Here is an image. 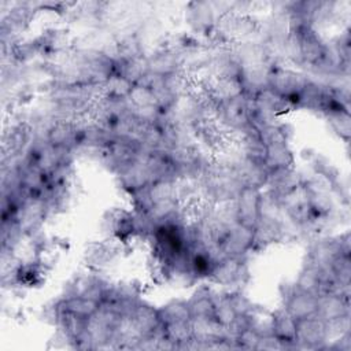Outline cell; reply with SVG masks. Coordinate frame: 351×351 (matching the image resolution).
<instances>
[{"label": "cell", "mask_w": 351, "mask_h": 351, "mask_svg": "<svg viewBox=\"0 0 351 351\" xmlns=\"http://www.w3.org/2000/svg\"><path fill=\"white\" fill-rule=\"evenodd\" d=\"M328 351H351V330L332 339V343H326L325 348Z\"/></svg>", "instance_id": "cell-35"}, {"label": "cell", "mask_w": 351, "mask_h": 351, "mask_svg": "<svg viewBox=\"0 0 351 351\" xmlns=\"http://www.w3.org/2000/svg\"><path fill=\"white\" fill-rule=\"evenodd\" d=\"M300 41V69L310 71L317 66L326 52L328 43L317 33L315 29L307 30L302 34H296Z\"/></svg>", "instance_id": "cell-19"}, {"label": "cell", "mask_w": 351, "mask_h": 351, "mask_svg": "<svg viewBox=\"0 0 351 351\" xmlns=\"http://www.w3.org/2000/svg\"><path fill=\"white\" fill-rule=\"evenodd\" d=\"M251 278L248 256H222L217 261L208 281L230 291H241Z\"/></svg>", "instance_id": "cell-2"}, {"label": "cell", "mask_w": 351, "mask_h": 351, "mask_svg": "<svg viewBox=\"0 0 351 351\" xmlns=\"http://www.w3.org/2000/svg\"><path fill=\"white\" fill-rule=\"evenodd\" d=\"M114 62H115V74L125 77L133 85H137L148 73L147 55L130 58V59L117 58L114 59Z\"/></svg>", "instance_id": "cell-23"}, {"label": "cell", "mask_w": 351, "mask_h": 351, "mask_svg": "<svg viewBox=\"0 0 351 351\" xmlns=\"http://www.w3.org/2000/svg\"><path fill=\"white\" fill-rule=\"evenodd\" d=\"M310 78L311 77L307 73L296 71L276 63L269 73L267 89L282 99L291 110H295L298 97L308 84Z\"/></svg>", "instance_id": "cell-1"}, {"label": "cell", "mask_w": 351, "mask_h": 351, "mask_svg": "<svg viewBox=\"0 0 351 351\" xmlns=\"http://www.w3.org/2000/svg\"><path fill=\"white\" fill-rule=\"evenodd\" d=\"M16 219L23 234L29 239L34 233L43 230L44 223L49 219L47 202L43 197H26L18 211Z\"/></svg>", "instance_id": "cell-8"}, {"label": "cell", "mask_w": 351, "mask_h": 351, "mask_svg": "<svg viewBox=\"0 0 351 351\" xmlns=\"http://www.w3.org/2000/svg\"><path fill=\"white\" fill-rule=\"evenodd\" d=\"M332 129V132L341 138L344 143L350 141L351 137V115L350 110H339L333 111L324 117Z\"/></svg>", "instance_id": "cell-31"}, {"label": "cell", "mask_w": 351, "mask_h": 351, "mask_svg": "<svg viewBox=\"0 0 351 351\" xmlns=\"http://www.w3.org/2000/svg\"><path fill=\"white\" fill-rule=\"evenodd\" d=\"M299 291L319 296L322 293V276L321 270L310 263H303L298 278L293 281Z\"/></svg>", "instance_id": "cell-26"}, {"label": "cell", "mask_w": 351, "mask_h": 351, "mask_svg": "<svg viewBox=\"0 0 351 351\" xmlns=\"http://www.w3.org/2000/svg\"><path fill=\"white\" fill-rule=\"evenodd\" d=\"M184 59L182 56L169 47H162L147 55V67L148 73L155 77H169L176 73L184 71Z\"/></svg>", "instance_id": "cell-16"}, {"label": "cell", "mask_w": 351, "mask_h": 351, "mask_svg": "<svg viewBox=\"0 0 351 351\" xmlns=\"http://www.w3.org/2000/svg\"><path fill=\"white\" fill-rule=\"evenodd\" d=\"M329 341L328 325L317 315L296 321V339L292 350H324Z\"/></svg>", "instance_id": "cell-7"}, {"label": "cell", "mask_w": 351, "mask_h": 351, "mask_svg": "<svg viewBox=\"0 0 351 351\" xmlns=\"http://www.w3.org/2000/svg\"><path fill=\"white\" fill-rule=\"evenodd\" d=\"M123 244L103 239L100 241H90L84 252V261L89 270L100 271L114 263V261L121 254Z\"/></svg>", "instance_id": "cell-10"}, {"label": "cell", "mask_w": 351, "mask_h": 351, "mask_svg": "<svg viewBox=\"0 0 351 351\" xmlns=\"http://www.w3.org/2000/svg\"><path fill=\"white\" fill-rule=\"evenodd\" d=\"M302 156L310 163L313 173L326 181L329 186L341 177L339 169L326 156L310 149L306 151V154H302Z\"/></svg>", "instance_id": "cell-24"}, {"label": "cell", "mask_w": 351, "mask_h": 351, "mask_svg": "<svg viewBox=\"0 0 351 351\" xmlns=\"http://www.w3.org/2000/svg\"><path fill=\"white\" fill-rule=\"evenodd\" d=\"M133 86L134 85L130 81H128L125 77L119 74H112L101 86L100 96L114 99V100H125L129 97Z\"/></svg>", "instance_id": "cell-29"}, {"label": "cell", "mask_w": 351, "mask_h": 351, "mask_svg": "<svg viewBox=\"0 0 351 351\" xmlns=\"http://www.w3.org/2000/svg\"><path fill=\"white\" fill-rule=\"evenodd\" d=\"M217 10L213 3L192 1L186 4L185 19L191 29L202 36H213L217 29Z\"/></svg>", "instance_id": "cell-11"}, {"label": "cell", "mask_w": 351, "mask_h": 351, "mask_svg": "<svg viewBox=\"0 0 351 351\" xmlns=\"http://www.w3.org/2000/svg\"><path fill=\"white\" fill-rule=\"evenodd\" d=\"M254 230L240 223H233L219 247L221 256L244 258L252 252Z\"/></svg>", "instance_id": "cell-15"}, {"label": "cell", "mask_w": 351, "mask_h": 351, "mask_svg": "<svg viewBox=\"0 0 351 351\" xmlns=\"http://www.w3.org/2000/svg\"><path fill=\"white\" fill-rule=\"evenodd\" d=\"M340 251L344 255H351V234L350 232H344L337 236Z\"/></svg>", "instance_id": "cell-37"}, {"label": "cell", "mask_w": 351, "mask_h": 351, "mask_svg": "<svg viewBox=\"0 0 351 351\" xmlns=\"http://www.w3.org/2000/svg\"><path fill=\"white\" fill-rule=\"evenodd\" d=\"M118 186L128 195H133L152 184V178L141 158L134 159L115 174Z\"/></svg>", "instance_id": "cell-14"}, {"label": "cell", "mask_w": 351, "mask_h": 351, "mask_svg": "<svg viewBox=\"0 0 351 351\" xmlns=\"http://www.w3.org/2000/svg\"><path fill=\"white\" fill-rule=\"evenodd\" d=\"M214 119L223 132H230L234 137L251 126L248 111V96L243 95L236 99L221 103L214 114Z\"/></svg>", "instance_id": "cell-3"}, {"label": "cell", "mask_w": 351, "mask_h": 351, "mask_svg": "<svg viewBox=\"0 0 351 351\" xmlns=\"http://www.w3.org/2000/svg\"><path fill=\"white\" fill-rule=\"evenodd\" d=\"M128 100L132 104L133 110H144V108H149V107L156 106L152 90L149 88L144 86V85H140V84L133 86Z\"/></svg>", "instance_id": "cell-33"}, {"label": "cell", "mask_w": 351, "mask_h": 351, "mask_svg": "<svg viewBox=\"0 0 351 351\" xmlns=\"http://www.w3.org/2000/svg\"><path fill=\"white\" fill-rule=\"evenodd\" d=\"M232 204L237 223L254 229L261 217L262 189L244 186Z\"/></svg>", "instance_id": "cell-9"}, {"label": "cell", "mask_w": 351, "mask_h": 351, "mask_svg": "<svg viewBox=\"0 0 351 351\" xmlns=\"http://www.w3.org/2000/svg\"><path fill=\"white\" fill-rule=\"evenodd\" d=\"M269 324L271 333L284 344V350H292L296 339V319L281 307L270 314Z\"/></svg>", "instance_id": "cell-20"}, {"label": "cell", "mask_w": 351, "mask_h": 351, "mask_svg": "<svg viewBox=\"0 0 351 351\" xmlns=\"http://www.w3.org/2000/svg\"><path fill=\"white\" fill-rule=\"evenodd\" d=\"M158 313L163 325L169 322L191 319L188 302L184 299H173L165 303L163 306L158 307Z\"/></svg>", "instance_id": "cell-28"}, {"label": "cell", "mask_w": 351, "mask_h": 351, "mask_svg": "<svg viewBox=\"0 0 351 351\" xmlns=\"http://www.w3.org/2000/svg\"><path fill=\"white\" fill-rule=\"evenodd\" d=\"M302 184L303 173L296 170V167L276 170L269 173L266 192H269L271 196L281 202L284 197L302 188Z\"/></svg>", "instance_id": "cell-17"}, {"label": "cell", "mask_w": 351, "mask_h": 351, "mask_svg": "<svg viewBox=\"0 0 351 351\" xmlns=\"http://www.w3.org/2000/svg\"><path fill=\"white\" fill-rule=\"evenodd\" d=\"M256 350H269V351L284 350V344L271 332H269V333H262L261 335Z\"/></svg>", "instance_id": "cell-36"}, {"label": "cell", "mask_w": 351, "mask_h": 351, "mask_svg": "<svg viewBox=\"0 0 351 351\" xmlns=\"http://www.w3.org/2000/svg\"><path fill=\"white\" fill-rule=\"evenodd\" d=\"M100 229L104 239L128 245L136 239L133 211L121 207L108 208L101 217Z\"/></svg>", "instance_id": "cell-4"}, {"label": "cell", "mask_w": 351, "mask_h": 351, "mask_svg": "<svg viewBox=\"0 0 351 351\" xmlns=\"http://www.w3.org/2000/svg\"><path fill=\"white\" fill-rule=\"evenodd\" d=\"M58 302H59L63 311L70 313V314L77 315V317H81V318L92 317L100 307L99 302L84 298V296H80V295L69 296V298H64V296L59 295Z\"/></svg>", "instance_id": "cell-25"}, {"label": "cell", "mask_w": 351, "mask_h": 351, "mask_svg": "<svg viewBox=\"0 0 351 351\" xmlns=\"http://www.w3.org/2000/svg\"><path fill=\"white\" fill-rule=\"evenodd\" d=\"M263 163L270 171L295 167V155L289 147V143H271L266 145Z\"/></svg>", "instance_id": "cell-22"}, {"label": "cell", "mask_w": 351, "mask_h": 351, "mask_svg": "<svg viewBox=\"0 0 351 351\" xmlns=\"http://www.w3.org/2000/svg\"><path fill=\"white\" fill-rule=\"evenodd\" d=\"M281 307L296 321L315 315L318 296L299 291L293 282L284 281L278 287Z\"/></svg>", "instance_id": "cell-5"}, {"label": "cell", "mask_w": 351, "mask_h": 351, "mask_svg": "<svg viewBox=\"0 0 351 351\" xmlns=\"http://www.w3.org/2000/svg\"><path fill=\"white\" fill-rule=\"evenodd\" d=\"M254 244L252 252L259 254L269 247L282 243L288 239L289 230L284 218L261 214L256 225L254 226Z\"/></svg>", "instance_id": "cell-6"}, {"label": "cell", "mask_w": 351, "mask_h": 351, "mask_svg": "<svg viewBox=\"0 0 351 351\" xmlns=\"http://www.w3.org/2000/svg\"><path fill=\"white\" fill-rule=\"evenodd\" d=\"M339 255H341V251L337 236H318L310 243L304 263L318 269H328Z\"/></svg>", "instance_id": "cell-13"}, {"label": "cell", "mask_w": 351, "mask_h": 351, "mask_svg": "<svg viewBox=\"0 0 351 351\" xmlns=\"http://www.w3.org/2000/svg\"><path fill=\"white\" fill-rule=\"evenodd\" d=\"M128 319L136 335L140 337V340L143 337L163 330L165 326L159 318L158 307H154L152 304L147 303L143 299L137 303V306L134 307L133 313L128 317Z\"/></svg>", "instance_id": "cell-12"}, {"label": "cell", "mask_w": 351, "mask_h": 351, "mask_svg": "<svg viewBox=\"0 0 351 351\" xmlns=\"http://www.w3.org/2000/svg\"><path fill=\"white\" fill-rule=\"evenodd\" d=\"M228 298L237 313V315H258L261 308L250 298H247L241 291H226Z\"/></svg>", "instance_id": "cell-32"}, {"label": "cell", "mask_w": 351, "mask_h": 351, "mask_svg": "<svg viewBox=\"0 0 351 351\" xmlns=\"http://www.w3.org/2000/svg\"><path fill=\"white\" fill-rule=\"evenodd\" d=\"M163 332L165 336L174 343L176 350H185L186 344L193 339L191 319L165 324Z\"/></svg>", "instance_id": "cell-27"}, {"label": "cell", "mask_w": 351, "mask_h": 351, "mask_svg": "<svg viewBox=\"0 0 351 351\" xmlns=\"http://www.w3.org/2000/svg\"><path fill=\"white\" fill-rule=\"evenodd\" d=\"M191 318H214L215 291L206 284L199 285L186 299Z\"/></svg>", "instance_id": "cell-21"}, {"label": "cell", "mask_w": 351, "mask_h": 351, "mask_svg": "<svg viewBox=\"0 0 351 351\" xmlns=\"http://www.w3.org/2000/svg\"><path fill=\"white\" fill-rule=\"evenodd\" d=\"M261 339V332L256 328V322L240 332L237 336L233 337V341L236 344V350H256L258 341Z\"/></svg>", "instance_id": "cell-34"}, {"label": "cell", "mask_w": 351, "mask_h": 351, "mask_svg": "<svg viewBox=\"0 0 351 351\" xmlns=\"http://www.w3.org/2000/svg\"><path fill=\"white\" fill-rule=\"evenodd\" d=\"M214 321L223 329L229 328L236 319L237 313L234 311L226 291L215 292V307H214Z\"/></svg>", "instance_id": "cell-30"}, {"label": "cell", "mask_w": 351, "mask_h": 351, "mask_svg": "<svg viewBox=\"0 0 351 351\" xmlns=\"http://www.w3.org/2000/svg\"><path fill=\"white\" fill-rule=\"evenodd\" d=\"M350 296L337 292H325L319 295L317 299L315 315L319 317L326 324H330L341 318L350 317Z\"/></svg>", "instance_id": "cell-18"}]
</instances>
